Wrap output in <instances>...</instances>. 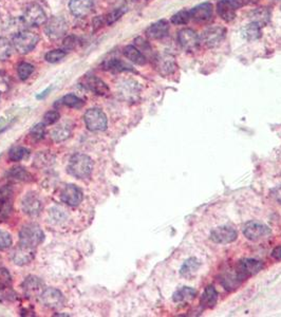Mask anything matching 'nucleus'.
<instances>
[{
	"label": "nucleus",
	"mask_w": 281,
	"mask_h": 317,
	"mask_svg": "<svg viewBox=\"0 0 281 317\" xmlns=\"http://www.w3.org/2000/svg\"><path fill=\"white\" fill-rule=\"evenodd\" d=\"M93 171V162L90 157L84 153H76L71 157L68 164V171L77 179L90 177Z\"/></svg>",
	"instance_id": "f257e3e1"
},
{
	"label": "nucleus",
	"mask_w": 281,
	"mask_h": 317,
	"mask_svg": "<svg viewBox=\"0 0 281 317\" xmlns=\"http://www.w3.org/2000/svg\"><path fill=\"white\" fill-rule=\"evenodd\" d=\"M45 240V234L37 224L31 223L23 226L19 233V244L35 248Z\"/></svg>",
	"instance_id": "f03ea898"
},
{
	"label": "nucleus",
	"mask_w": 281,
	"mask_h": 317,
	"mask_svg": "<svg viewBox=\"0 0 281 317\" xmlns=\"http://www.w3.org/2000/svg\"><path fill=\"white\" fill-rule=\"evenodd\" d=\"M86 127L90 131H104L107 129L108 125V120H107L106 114L97 108H92V109L87 110L84 117Z\"/></svg>",
	"instance_id": "7ed1b4c3"
},
{
	"label": "nucleus",
	"mask_w": 281,
	"mask_h": 317,
	"mask_svg": "<svg viewBox=\"0 0 281 317\" xmlns=\"http://www.w3.org/2000/svg\"><path fill=\"white\" fill-rule=\"evenodd\" d=\"M39 40V37L37 34L33 32L29 31H23L20 33H17L15 37L13 38V46L16 49L17 52L25 54L32 51L35 48Z\"/></svg>",
	"instance_id": "20e7f679"
},
{
	"label": "nucleus",
	"mask_w": 281,
	"mask_h": 317,
	"mask_svg": "<svg viewBox=\"0 0 281 317\" xmlns=\"http://www.w3.org/2000/svg\"><path fill=\"white\" fill-rule=\"evenodd\" d=\"M263 268L262 262L255 259H245L240 261L236 268V279L245 280L251 276L257 274Z\"/></svg>",
	"instance_id": "39448f33"
},
{
	"label": "nucleus",
	"mask_w": 281,
	"mask_h": 317,
	"mask_svg": "<svg viewBox=\"0 0 281 317\" xmlns=\"http://www.w3.org/2000/svg\"><path fill=\"white\" fill-rule=\"evenodd\" d=\"M225 34L226 31L222 26H211L201 34L200 43L204 47H207V48H212V47H216L222 42Z\"/></svg>",
	"instance_id": "423d86ee"
},
{
	"label": "nucleus",
	"mask_w": 281,
	"mask_h": 317,
	"mask_svg": "<svg viewBox=\"0 0 281 317\" xmlns=\"http://www.w3.org/2000/svg\"><path fill=\"white\" fill-rule=\"evenodd\" d=\"M271 229L269 226L260 223L257 221H250L243 227V234L245 237L252 241H259L267 236L271 235Z\"/></svg>",
	"instance_id": "0eeeda50"
},
{
	"label": "nucleus",
	"mask_w": 281,
	"mask_h": 317,
	"mask_svg": "<svg viewBox=\"0 0 281 317\" xmlns=\"http://www.w3.org/2000/svg\"><path fill=\"white\" fill-rule=\"evenodd\" d=\"M39 298L40 301L43 302V305L49 309L57 310L63 308L65 305L64 295L62 294V292L54 288L45 289V291L40 295Z\"/></svg>",
	"instance_id": "6e6552de"
},
{
	"label": "nucleus",
	"mask_w": 281,
	"mask_h": 317,
	"mask_svg": "<svg viewBox=\"0 0 281 317\" xmlns=\"http://www.w3.org/2000/svg\"><path fill=\"white\" fill-rule=\"evenodd\" d=\"M23 290L25 296L30 299H36L45 291L44 281L36 276H28L23 283Z\"/></svg>",
	"instance_id": "1a4fd4ad"
},
{
	"label": "nucleus",
	"mask_w": 281,
	"mask_h": 317,
	"mask_svg": "<svg viewBox=\"0 0 281 317\" xmlns=\"http://www.w3.org/2000/svg\"><path fill=\"white\" fill-rule=\"evenodd\" d=\"M237 232L236 229L230 226V225H223L219 226L213 229L211 234V240L219 244H232V242L237 239Z\"/></svg>",
	"instance_id": "9d476101"
},
{
	"label": "nucleus",
	"mask_w": 281,
	"mask_h": 317,
	"mask_svg": "<svg viewBox=\"0 0 281 317\" xmlns=\"http://www.w3.org/2000/svg\"><path fill=\"white\" fill-rule=\"evenodd\" d=\"M22 206L24 214L31 216V217H35L43 210V202L37 194L31 192L23 197Z\"/></svg>",
	"instance_id": "9b49d317"
},
{
	"label": "nucleus",
	"mask_w": 281,
	"mask_h": 317,
	"mask_svg": "<svg viewBox=\"0 0 281 317\" xmlns=\"http://www.w3.org/2000/svg\"><path fill=\"white\" fill-rule=\"evenodd\" d=\"M212 13H213V9L211 3L210 2L201 3L195 6L193 9L189 10L190 20H193V22L198 24H206L212 18Z\"/></svg>",
	"instance_id": "f8f14e48"
},
{
	"label": "nucleus",
	"mask_w": 281,
	"mask_h": 317,
	"mask_svg": "<svg viewBox=\"0 0 281 317\" xmlns=\"http://www.w3.org/2000/svg\"><path fill=\"white\" fill-rule=\"evenodd\" d=\"M84 198L83 192L79 190V188L75 185H67L62 194H60V200H62L64 203L69 206H77L82 203Z\"/></svg>",
	"instance_id": "ddd939ff"
},
{
	"label": "nucleus",
	"mask_w": 281,
	"mask_h": 317,
	"mask_svg": "<svg viewBox=\"0 0 281 317\" xmlns=\"http://www.w3.org/2000/svg\"><path fill=\"white\" fill-rule=\"evenodd\" d=\"M178 40L181 47L186 51L195 50L200 44V37L191 29H182L179 31Z\"/></svg>",
	"instance_id": "4468645a"
},
{
	"label": "nucleus",
	"mask_w": 281,
	"mask_h": 317,
	"mask_svg": "<svg viewBox=\"0 0 281 317\" xmlns=\"http://www.w3.org/2000/svg\"><path fill=\"white\" fill-rule=\"evenodd\" d=\"M67 29H68V26H67V23L64 18L53 17L49 20L48 24L46 26V33L50 38L57 39L66 34Z\"/></svg>",
	"instance_id": "2eb2a0df"
},
{
	"label": "nucleus",
	"mask_w": 281,
	"mask_h": 317,
	"mask_svg": "<svg viewBox=\"0 0 281 317\" xmlns=\"http://www.w3.org/2000/svg\"><path fill=\"white\" fill-rule=\"evenodd\" d=\"M47 17L44 10L38 4H32L24 13V23L30 25H40L46 23Z\"/></svg>",
	"instance_id": "dca6fc26"
},
{
	"label": "nucleus",
	"mask_w": 281,
	"mask_h": 317,
	"mask_svg": "<svg viewBox=\"0 0 281 317\" xmlns=\"http://www.w3.org/2000/svg\"><path fill=\"white\" fill-rule=\"evenodd\" d=\"M35 257V248L19 244V246L14 251L13 254V260L17 266H25Z\"/></svg>",
	"instance_id": "f3484780"
},
{
	"label": "nucleus",
	"mask_w": 281,
	"mask_h": 317,
	"mask_svg": "<svg viewBox=\"0 0 281 317\" xmlns=\"http://www.w3.org/2000/svg\"><path fill=\"white\" fill-rule=\"evenodd\" d=\"M83 86L88 90L94 92L97 96H105V94L109 92L108 86H107L102 79L94 75L86 76L83 79Z\"/></svg>",
	"instance_id": "a211bd4d"
},
{
	"label": "nucleus",
	"mask_w": 281,
	"mask_h": 317,
	"mask_svg": "<svg viewBox=\"0 0 281 317\" xmlns=\"http://www.w3.org/2000/svg\"><path fill=\"white\" fill-rule=\"evenodd\" d=\"M69 8L74 16L83 17L88 15L93 8L92 0H70Z\"/></svg>",
	"instance_id": "6ab92c4d"
},
{
	"label": "nucleus",
	"mask_w": 281,
	"mask_h": 317,
	"mask_svg": "<svg viewBox=\"0 0 281 317\" xmlns=\"http://www.w3.org/2000/svg\"><path fill=\"white\" fill-rule=\"evenodd\" d=\"M169 32V25L165 20H160V22L151 24L148 29L146 30V35L151 39H161L167 36Z\"/></svg>",
	"instance_id": "aec40b11"
},
{
	"label": "nucleus",
	"mask_w": 281,
	"mask_h": 317,
	"mask_svg": "<svg viewBox=\"0 0 281 317\" xmlns=\"http://www.w3.org/2000/svg\"><path fill=\"white\" fill-rule=\"evenodd\" d=\"M217 300H218L217 290L212 286H209L205 289L202 297H201L200 303H201V306H202V308L211 309L212 307H215V305L217 303Z\"/></svg>",
	"instance_id": "412c9836"
},
{
	"label": "nucleus",
	"mask_w": 281,
	"mask_h": 317,
	"mask_svg": "<svg viewBox=\"0 0 281 317\" xmlns=\"http://www.w3.org/2000/svg\"><path fill=\"white\" fill-rule=\"evenodd\" d=\"M218 15L225 22H232L236 17V10L232 8V5L227 2V0H220L217 3Z\"/></svg>",
	"instance_id": "4be33fe9"
},
{
	"label": "nucleus",
	"mask_w": 281,
	"mask_h": 317,
	"mask_svg": "<svg viewBox=\"0 0 281 317\" xmlns=\"http://www.w3.org/2000/svg\"><path fill=\"white\" fill-rule=\"evenodd\" d=\"M6 177L11 180L18 181V182H29V181H32L33 179L32 174L26 171L24 167H22V166H16L11 168V170L6 172Z\"/></svg>",
	"instance_id": "5701e85b"
},
{
	"label": "nucleus",
	"mask_w": 281,
	"mask_h": 317,
	"mask_svg": "<svg viewBox=\"0 0 281 317\" xmlns=\"http://www.w3.org/2000/svg\"><path fill=\"white\" fill-rule=\"evenodd\" d=\"M124 54L125 56L128 58L129 60H131L132 63H135L137 65L140 66H143L146 64V57L144 54L140 52L138 48L133 46H127L126 48L124 49Z\"/></svg>",
	"instance_id": "b1692460"
},
{
	"label": "nucleus",
	"mask_w": 281,
	"mask_h": 317,
	"mask_svg": "<svg viewBox=\"0 0 281 317\" xmlns=\"http://www.w3.org/2000/svg\"><path fill=\"white\" fill-rule=\"evenodd\" d=\"M197 291L195 289L188 288V287H183L182 289L178 290V291L173 294V301L175 302H185V301H189L196 297Z\"/></svg>",
	"instance_id": "393cba45"
},
{
	"label": "nucleus",
	"mask_w": 281,
	"mask_h": 317,
	"mask_svg": "<svg viewBox=\"0 0 281 317\" xmlns=\"http://www.w3.org/2000/svg\"><path fill=\"white\" fill-rule=\"evenodd\" d=\"M158 68L161 71V73L164 74H169L172 73V71L176 68V63L173 57L170 55H163L158 58Z\"/></svg>",
	"instance_id": "a878e982"
},
{
	"label": "nucleus",
	"mask_w": 281,
	"mask_h": 317,
	"mask_svg": "<svg viewBox=\"0 0 281 317\" xmlns=\"http://www.w3.org/2000/svg\"><path fill=\"white\" fill-rule=\"evenodd\" d=\"M242 36L249 42L257 40L261 36V26L255 23L246 24L242 30Z\"/></svg>",
	"instance_id": "bb28decb"
},
{
	"label": "nucleus",
	"mask_w": 281,
	"mask_h": 317,
	"mask_svg": "<svg viewBox=\"0 0 281 317\" xmlns=\"http://www.w3.org/2000/svg\"><path fill=\"white\" fill-rule=\"evenodd\" d=\"M200 268V262L196 258H189L187 259L184 265L182 266L180 269V274L183 277H190L191 275L195 274Z\"/></svg>",
	"instance_id": "cd10ccee"
},
{
	"label": "nucleus",
	"mask_w": 281,
	"mask_h": 317,
	"mask_svg": "<svg viewBox=\"0 0 281 317\" xmlns=\"http://www.w3.org/2000/svg\"><path fill=\"white\" fill-rule=\"evenodd\" d=\"M270 16H271V13L269 10L261 8L255 12H253L252 23H255L260 26H263L270 20Z\"/></svg>",
	"instance_id": "c85d7f7f"
},
{
	"label": "nucleus",
	"mask_w": 281,
	"mask_h": 317,
	"mask_svg": "<svg viewBox=\"0 0 281 317\" xmlns=\"http://www.w3.org/2000/svg\"><path fill=\"white\" fill-rule=\"evenodd\" d=\"M104 67L107 70L117 71V72L132 70L129 65H127L126 63H124L123 60H120V59H110V60H108V62H106L104 64Z\"/></svg>",
	"instance_id": "c756f323"
},
{
	"label": "nucleus",
	"mask_w": 281,
	"mask_h": 317,
	"mask_svg": "<svg viewBox=\"0 0 281 317\" xmlns=\"http://www.w3.org/2000/svg\"><path fill=\"white\" fill-rule=\"evenodd\" d=\"M71 136V128L66 125H60L56 127L52 132V138L55 142H63Z\"/></svg>",
	"instance_id": "7c9ffc66"
},
{
	"label": "nucleus",
	"mask_w": 281,
	"mask_h": 317,
	"mask_svg": "<svg viewBox=\"0 0 281 317\" xmlns=\"http://www.w3.org/2000/svg\"><path fill=\"white\" fill-rule=\"evenodd\" d=\"M29 150L26 149L24 147L22 146H16V147H13L12 149L9 151V159L12 162H18V161H22L25 158H28L29 156Z\"/></svg>",
	"instance_id": "2f4dec72"
},
{
	"label": "nucleus",
	"mask_w": 281,
	"mask_h": 317,
	"mask_svg": "<svg viewBox=\"0 0 281 317\" xmlns=\"http://www.w3.org/2000/svg\"><path fill=\"white\" fill-rule=\"evenodd\" d=\"M62 103L67 107L75 108V109L83 107V105L85 104L83 99H80L78 97L74 96V94H67V96L63 98Z\"/></svg>",
	"instance_id": "473e14b6"
},
{
	"label": "nucleus",
	"mask_w": 281,
	"mask_h": 317,
	"mask_svg": "<svg viewBox=\"0 0 281 317\" xmlns=\"http://www.w3.org/2000/svg\"><path fill=\"white\" fill-rule=\"evenodd\" d=\"M12 54V46L8 39L0 37V60L8 59Z\"/></svg>",
	"instance_id": "72a5a7b5"
},
{
	"label": "nucleus",
	"mask_w": 281,
	"mask_h": 317,
	"mask_svg": "<svg viewBox=\"0 0 281 317\" xmlns=\"http://www.w3.org/2000/svg\"><path fill=\"white\" fill-rule=\"evenodd\" d=\"M12 286L11 274L6 268H0V291L10 289Z\"/></svg>",
	"instance_id": "f704fd0d"
},
{
	"label": "nucleus",
	"mask_w": 281,
	"mask_h": 317,
	"mask_svg": "<svg viewBox=\"0 0 281 317\" xmlns=\"http://www.w3.org/2000/svg\"><path fill=\"white\" fill-rule=\"evenodd\" d=\"M190 20L188 10H182L171 17V23L173 24H186Z\"/></svg>",
	"instance_id": "c9c22d12"
},
{
	"label": "nucleus",
	"mask_w": 281,
	"mask_h": 317,
	"mask_svg": "<svg viewBox=\"0 0 281 317\" xmlns=\"http://www.w3.org/2000/svg\"><path fill=\"white\" fill-rule=\"evenodd\" d=\"M33 71H34V67L28 63H22L18 66V69H17L18 76L23 80L28 78L33 73Z\"/></svg>",
	"instance_id": "e433bc0d"
},
{
	"label": "nucleus",
	"mask_w": 281,
	"mask_h": 317,
	"mask_svg": "<svg viewBox=\"0 0 281 317\" xmlns=\"http://www.w3.org/2000/svg\"><path fill=\"white\" fill-rule=\"evenodd\" d=\"M13 244V239L10 233L0 229V251L9 248Z\"/></svg>",
	"instance_id": "4c0bfd02"
},
{
	"label": "nucleus",
	"mask_w": 281,
	"mask_h": 317,
	"mask_svg": "<svg viewBox=\"0 0 281 317\" xmlns=\"http://www.w3.org/2000/svg\"><path fill=\"white\" fill-rule=\"evenodd\" d=\"M66 56V52L63 50H53L46 54V60L49 63H57Z\"/></svg>",
	"instance_id": "58836bf2"
},
{
	"label": "nucleus",
	"mask_w": 281,
	"mask_h": 317,
	"mask_svg": "<svg viewBox=\"0 0 281 317\" xmlns=\"http://www.w3.org/2000/svg\"><path fill=\"white\" fill-rule=\"evenodd\" d=\"M45 127H46V125L44 123H39V124L35 125L30 131L31 137L34 139L35 141L42 140L44 138V136H45V133H46V128Z\"/></svg>",
	"instance_id": "ea45409f"
},
{
	"label": "nucleus",
	"mask_w": 281,
	"mask_h": 317,
	"mask_svg": "<svg viewBox=\"0 0 281 317\" xmlns=\"http://www.w3.org/2000/svg\"><path fill=\"white\" fill-rule=\"evenodd\" d=\"M59 113L56 110H51L47 112L45 116H44V124L47 125H53L55 124L57 121L59 120Z\"/></svg>",
	"instance_id": "a19ab883"
},
{
	"label": "nucleus",
	"mask_w": 281,
	"mask_h": 317,
	"mask_svg": "<svg viewBox=\"0 0 281 317\" xmlns=\"http://www.w3.org/2000/svg\"><path fill=\"white\" fill-rule=\"evenodd\" d=\"M125 9L124 8H120V9H117L116 10L115 12H112L111 14L108 15V17H107V24H113L115 22H117V19H119L120 17H122L124 15V13H125Z\"/></svg>",
	"instance_id": "79ce46f5"
},
{
	"label": "nucleus",
	"mask_w": 281,
	"mask_h": 317,
	"mask_svg": "<svg viewBox=\"0 0 281 317\" xmlns=\"http://www.w3.org/2000/svg\"><path fill=\"white\" fill-rule=\"evenodd\" d=\"M272 195H273V198L278 202V203L281 204V185L277 186L276 188H274L272 192Z\"/></svg>",
	"instance_id": "37998d69"
},
{
	"label": "nucleus",
	"mask_w": 281,
	"mask_h": 317,
	"mask_svg": "<svg viewBox=\"0 0 281 317\" xmlns=\"http://www.w3.org/2000/svg\"><path fill=\"white\" fill-rule=\"evenodd\" d=\"M272 257L276 260H281V245L276 246L272 251Z\"/></svg>",
	"instance_id": "c03bdc74"
},
{
	"label": "nucleus",
	"mask_w": 281,
	"mask_h": 317,
	"mask_svg": "<svg viewBox=\"0 0 281 317\" xmlns=\"http://www.w3.org/2000/svg\"><path fill=\"white\" fill-rule=\"evenodd\" d=\"M74 45H75V42L73 40V37H68L65 40V47H66V48L71 49V48H73V47H74Z\"/></svg>",
	"instance_id": "a18cd8bd"
},
{
	"label": "nucleus",
	"mask_w": 281,
	"mask_h": 317,
	"mask_svg": "<svg viewBox=\"0 0 281 317\" xmlns=\"http://www.w3.org/2000/svg\"><path fill=\"white\" fill-rule=\"evenodd\" d=\"M51 87H49V88H47L44 92H42V94H39V96H37V98L38 99H44L47 96H48V94H49V92L51 91Z\"/></svg>",
	"instance_id": "49530a36"
},
{
	"label": "nucleus",
	"mask_w": 281,
	"mask_h": 317,
	"mask_svg": "<svg viewBox=\"0 0 281 317\" xmlns=\"http://www.w3.org/2000/svg\"><path fill=\"white\" fill-rule=\"evenodd\" d=\"M133 1H139V0H133Z\"/></svg>",
	"instance_id": "de8ad7c7"
}]
</instances>
